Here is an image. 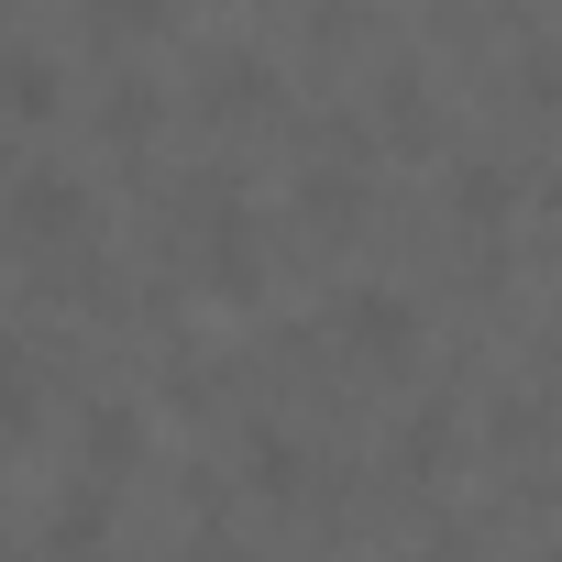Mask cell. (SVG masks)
<instances>
[{"label": "cell", "instance_id": "1", "mask_svg": "<svg viewBox=\"0 0 562 562\" xmlns=\"http://www.w3.org/2000/svg\"><path fill=\"white\" fill-rule=\"evenodd\" d=\"M342 321H353L364 342H408V310H397V299H375V288H353V299H342Z\"/></svg>", "mask_w": 562, "mask_h": 562}]
</instances>
